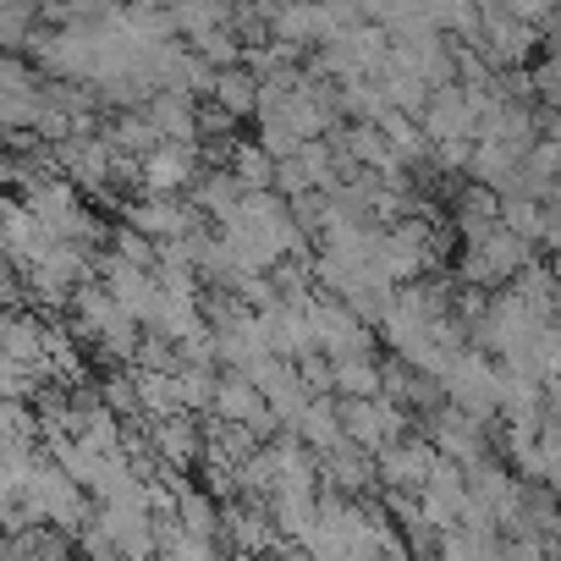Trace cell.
Instances as JSON below:
<instances>
[{
	"label": "cell",
	"mask_w": 561,
	"mask_h": 561,
	"mask_svg": "<svg viewBox=\"0 0 561 561\" xmlns=\"http://www.w3.org/2000/svg\"><path fill=\"white\" fill-rule=\"evenodd\" d=\"M144 440H149L154 462H160V468H171V473H187V468H198V462H204V419H187V413L160 419V424H149V430H144Z\"/></svg>",
	"instance_id": "3"
},
{
	"label": "cell",
	"mask_w": 561,
	"mask_h": 561,
	"mask_svg": "<svg viewBox=\"0 0 561 561\" xmlns=\"http://www.w3.org/2000/svg\"><path fill=\"white\" fill-rule=\"evenodd\" d=\"M198 171V144H154L138 160V198H182Z\"/></svg>",
	"instance_id": "1"
},
{
	"label": "cell",
	"mask_w": 561,
	"mask_h": 561,
	"mask_svg": "<svg viewBox=\"0 0 561 561\" xmlns=\"http://www.w3.org/2000/svg\"><path fill=\"white\" fill-rule=\"evenodd\" d=\"M331 391H342L336 402H369V397H380V358H336L331 364Z\"/></svg>",
	"instance_id": "6"
},
{
	"label": "cell",
	"mask_w": 561,
	"mask_h": 561,
	"mask_svg": "<svg viewBox=\"0 0 561 561\" xmlns=\"http://www.w3.org/2000/svg\"><path fill=\"white\" fill-rule=\"evenodd\" d=\"M122 226L138 231L144 242H182V237L198 231L204 220H198L182 198H127V204H122Z\"/></svg>",
	"instance_id": "2"
},
{
	"label": "cell",
	"mask_w": 561,
	"mask_h": 561,
	"mask_svg": "<svg viewBox=\"0 0 561 561\" xmlns=\"http://www.w3.org/2000/svg\"><path fill=\"white\" fill-rule=\"evenodd\" d=\"M39 12L34 7H0V50H23L34 39Z\"/></svg>",
	"instance_id": "7"
},
{
	"label": "cell",
	"mask_w": 561,
	"mask_h": 561,
	"mask_svg": "<svg viewBox=\"0 0 561 561\" xmlns=\"http://www.w3.org/2000/svg\"><path fill=\"white\" fill-rule=\"evenodd\" d=\"M435 462H440V457L430 451L424 435H402L397 446L375 451V473L386 479V495H419V484L430 479Z\"/></svg>",
	"instance_id": "4"
},
{
	"label": "cell",
	"mask_w": 561,
	"mask_h": 561,
	"mask_svg": "<svg viewBox=\"0 0 561 561\" xmlns=\"http://www.w3.org/2000/svg\"><path fill=\"white\" fill-rule=\"evenodd\" d=\"M209 105H215L220 116H231V122H248L253 105H259V83H253L242 67H226V72H215V83H209Z\"/></svg>",
	"instance_id": "5"
}]
</instances>
